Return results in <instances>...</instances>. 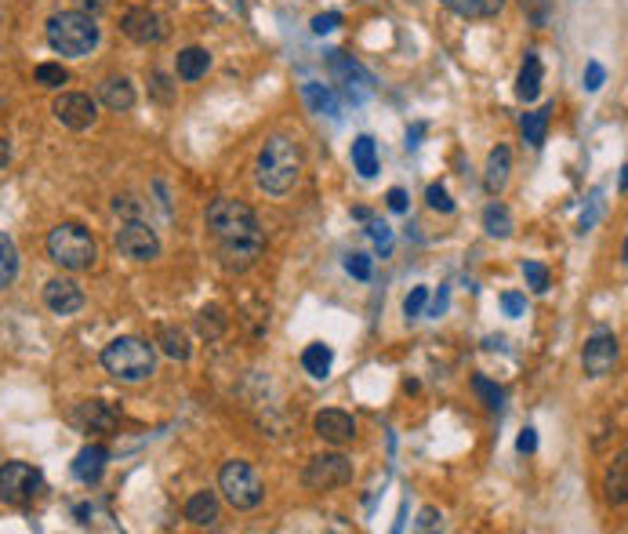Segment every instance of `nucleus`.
Segmentation results:
<instances>
[{
	"instance_id": "nucleus-8",
	"label": "nucleus",
	"mask_w": 628,
	"mask_h": 534,
	"mask_svg": "<svg viewBox=\"0 0 628 534\" xmlns=\"http://www.w3.org/2000/svg\"><path fill=\"white\" fill-rule=\"evenodd\" d=\"M113 243L128 262H157L160 258V236L146 218H120Z\"/></svg>"
},
{
	"instance_id": "nucleus-21",
	"label": "nucleus",
	"mask_w": 628,
	"mask_h": 534,
	"mask_svg": "<svg viewBox=\"0 0 628 534\" xmlns=\"http://www.w3.org/2000/svg\"><path fill=\"white\" fill-rule=\"evenodd\" d=\"M218 516H222V509H218V494H214V491H196V494L186 501V520H189L193 527H214Z\"/></svg>"
},
{
	"instance_id": "nucleus-19",
	"label": "nucleus",
	"mask_w": 628,
	"mask_h": 534,
	"mask_svg": "<svg viewBox=\"0 0 628 534\" xmlns=\"http://www.w3.org/2000/svg\"><path fill=\"white\" fill-rule=\"evenodd\" d=\"M77 422L91 433H109V429H117V411L106 400H84V404H77Z\"/></svg>"
},
{
	"instance_id": "nucleus-34",
	"label": "nucleus",
	"mask_w": 628,
	"mask_h": 534,
	"mask_svg": "<svg viewBox=\"0 0 628 534\" xmlns=\"http://www.w3.org/2000/svg\"><path fill=\"white\" fill-rule=\"evenodd\" d=\"M523 277H527V288H530L534 295H545L548 284H552V273L545 270L541 262H523Z\"/></svg>"
},
{
	"instance_id": "nucleus-36",
	"label": "nucleus",
	"mask_w": 628,
	"mask_h": 534,
	"mask_svg": "<svg viewBox=\"0 0 628 534\" xmlns=\"http://www.w3.org/2000/svg\"><path fill=\"white\" fill-rule=\"evenodd\" d=\"M472 389L480 393V400H483L490 411H498V407H501V389H498V386H494L487 375H476V378H472Z\"/></svg>"
},
{
	"instance_id": "nucleus-42",
	"label": "nucleus",
	"mask_w": 628,
	"mask_h": 534,
	"mask_svg": "<svg viewBox=\"0 0 628 534\" xmlns=\"http://www.w3.org/2000/svg\"><path fill=\"white\" fill-rule=\"evenodd\" d=\"M603 81H606V70H603L599 62H588V66H585V91H599Z\"/></svg>"
},
{
	"instance_id": "nucleus-48",
	"label": "nucleus",
	"mask_w": 628,
	"mask_h": 534,
	"mask_svg": "<svg viewBox=\"0 0 628 534\" xmlns=\"http://www.w3.org/2000/svg\"><path fill=\"white\" fill-rule=\"evenodd\" d=\"M443 310H447V288H443V291H440V299L433 302V317H440Z\"/></svg>"
},
{
	"instance_id": "nucleus-25",
	"label": "nucleus",
	"mask_w": 628,
	"mask_h": 534,
	"mask_svg": "<svg viewBox=\"0 0 628 534\" xmlns=\"http://www.w3.org/2000/svg\"><path fill=\"white\" fill-rule=\"evenodd\" d=\"M440 5L458 19H494L505 8V0H440Z\"/></svg>"
},
{
	"instance_id": "nucleus-41",
	"label": "nucleus",
	"mask_w": 628,
	"mask_h": 534,
	"mask_svg": "<svg viewBox=\"0 0 628 534\" xmlns=\"http://www.w3.org/2000/svg\"><path fill=\"white\" fill-rule=\"evenodd\" d=\"M338 26H342V15L338 12H324V15L312 19V33H317V37H324V33H331Z\"/></svg>"
},
{
	"instance_id": "nucleus-6",
	"label": "nucleus",
	"mask_w": 628,
	"mask_h": 534,
	"mask_svg": "<svg viewBox=\"0 0 628 534\" xmlns=\"http://www.w3.org/2000/svg\"><path fill=\"white\" fill-rule=\"evenodd\" d=\"M218 491H222V498L236 512H254L265 501V480H262V472L251 462H240V458H233V462L222 465Z\"/></svg>"
},
{
	"instance_id": "nucleus-37",
	"label": "nucleus",
	"mask_w": 628,
	"mask_h": 534,
	"mask_svg": "<svg viewBox=\"0 0 628 534\" xmlns=\"http://www.w3.org/2000/svg\"><path fill=\"white\" fill-rule=\"evenodd\" d=\"M425 204H429L433 211H440V215H451V211H454V200H451V193H447L440 182H433V186L425 189Z\"/></svg>"
},
{
	"instance_id": "nucleus-4",
	"label": "nucleus",
	"mask_w": 628,
	"mask_h": 534,
	"mask_svg": "<svg viewBox=\"0 0 628 534\" xmlns=\"http://www.w3.org/2000/svg\"><path fill=\"white\" fill-rule=\"evenodd\" d=\"M102 367H106L117 382L138 386V382H149V378L157 375V353H153L149 342L124 335V339H113V342L102 349Z\"/></svg>"
},
{
	"instance_id": "nucleus-40",
	"label": "nucleus",
	"mask_w": 628,
	"mask_h": 534,
	"mask_svg": "<svg viewBox=\"0 0 628 534\" xmlns=\"http://www.w3.org/2000/svg\"><path fill=\"white\" fill-rule=\"evenodd\" d=\"M425 302H429V288H414V291L407 295V302H404V313H407V320L422 317V313H425Z\"/></svg>"
},
{
	"instance_id": "nucleus-13",
	"label": "nucleus",
	"mask_w": 628,
	"mask_h": 534,
	"mask_svg": "<svg viewBox=\"0 0 628 534\" xmlns=\"http://www.w3.org/2000/svg\"><path fill=\"white\" fill-rule=\"evenodd\" d=\"M120 30H124V37H131L135 44H146V48L167 41V23L149 8H128L120 19Z\"/></svg>"
},
{
	"instance_id": "nucleus-14",
	"label": "nucleus",
	"mask_w": 628,
	"mask_h": 534,
	"mask_svg": "<svg viewBox=\"0 0 628 534\" xmlns=\"http://www.w3.org/2000/svg\"><path fill=\"white\" fill-rule=\"evenodd\" d=\"M44 306L55 317H73L84 310V288L73 277H55L44 284Z\"/></svg>"
},
{
	"instance_id": "nucleus-16",
	"label": "nucleus",
	"mask_w": 628,
	"mask_h": 534,
	"mask_svg": "<svg viewBox=\"0 0 628 534\" xmlns=\"http://www.w3.org/2000/svg\"><path fill=\"white\" fill-rule=\"evenodd\" d=\"M99 99H102V106L109 113H128V110H135L138 91H135V84L128 77H106L99 84Z\"/></svg>"
},
{
	"instance_id": "nucleus-20",
	"label": "nucleus",
	"mask_w": 628,
	"mask_h": 534,
	"mask_svg": "<svg viewBox=\"0 0 628 534\" xmlns=\"http://www.w3.org/2000/svg\"><path fill=\"white\" fill-rule=\"evenodd\" d=\"M301 102H305L309 113H317V117H338V95L320 81L301 84Z\"/></svg>"
},
{
	"instance_id": "nucleus-28",
	"label": "nucleus",
	"mask_w": 628,
	"mask_h": 534,
	"mask_svg": "<svg viewBox=\"0 0 628 534\" xmlns=\"http://www.w3.org/2000/svg\"><path fill=\"white\" fill-rule=\"evenodd\" d=\"M19 281V247L8 233H0V291Z\"/></svg>"
},
{
	"instance_id": "nucleus-7",
	"label": "nucleus",
	"mask_w": 628,
	"mask_h": 534,
	"mask_svg": "<svg viewBox=\"0 0 628 534\" xmlns=\"http://www.w3.org/2000/svg\"><path fill=\"white\" fill-rule=\"evenodd\" d=\"M44 487V476L37 465L30 462H5L0 465V505H12L23 509L30 505Z\"/></svg>"
},
{
	"instance_id": "nucleus-3",
	"label": "nucleus",
	"mask_w": 628,
	"mask_h": 534,
	"mask_svg": "<svg viewBox=\"0 0 628 534\" xmlns=\"http://www.w3.org/2000/svg\"><path fill=\"white\" fill-rule=\"evenodd\" d=\"M44 37H48V48L55 55H62V59H88L99 48L102 30H99L95 15H88V12H55L48 19Z\"/></svg>"
},
{
	"instance_id": "nucleus-43",
	"label": "nucleus",
	"mask_w": 628,
	"mask_h": 534,
	"mask_svg": "<svg viewBox=\"0 0 628 534\" xmlns=\"http://www.w3.org/2000/svg\"><path fill=\"white\" fill-rule=\"evenodd\" d=\"M414 527H418V530H440V527H443L440 509H422L418 520H414Z\"/></svg>"
},
{
	"instance_id": "nucleus-49",
	"label": "nucleus",
	"mask_w": 628,
	"mask_h": 534,
	"mask_svg": "<svg viewBox=\"0 0 628 534\" xmlns=\"http://www.w3.org/2000/svg\"><path fill=\"white\" fill-rule=\"evenodd\" d=\"M0 23H5V5H0Z\"/></svg>"
},
{
	"instance_id": "nucleus-22",
	"label": "nucleus",
	"mask_w": 628,
	"mask_h": 534,
	"mask_svg": "<svg viewBox=\"0 0 628 534\" xmlns=\"http://www.w3.org/2000/svg\"><path fill=\"white\" fill-rule=\"evenodd\" d=\"M541 81H545V70H541V59L538 52H527L523 66H519V77H516V95L523 102H534L541 95Z\"/></svg>"
},
{
	"instance_id": "nucleus-39",
	"label": "nucleus",
	"mask_w": 628,
	"mask_h": 534,
	"mask_svg": "<svg viewBox=\"0 0 628 534\" xmlns=\"http://www.w3.org/2000/svg\"><path fill=\"white\" fill-rule=\"evenodd\" d=\"M367 233H371V240L378 243V251H382V258H385V254L393 251V229H389L385 222H371Z\"/></svg>"
},
{
	"instance_id": "nucleus-12",
	"label": "nucleus",
	"mask_w": 628,
	"mask_h": 534,
	"mask_svg": "<svg viewBox=\"0 0 628 534\" xmlns=\"http://www.w3.org/2000/svg\"><path fill=\"white\" fill-rule=\"evenodd\" d=\"M617 357H621V342H617V335H610V331L592 335V339L585 342V349H581L585 375H588V378H606V375L617 367Z\"/></svg>"
},
{
	"instance_id": "nucleus-47",
	"label": "nucleus",
	"mask_w": 628,
	"mask_h": 534,
	"mask_svg": "<svg viewBox=\"0 0 628 534\" xmlns=\"http://www.w3.org/2000/svg\"><path fill=\"white\" fill-rule=\"evenodd\" d=\"M12 164V142L8 138H0V171H5Z\"/></svg>"
},
{
	"instance_id": "nucleus-30",
	"label": "nucleus",
	"mask_w": 628,
	"mask_h": 534,
	"mask_svg": "<svg viewBox=\"0 0 628 534\" xmlns=\"http://www.w3.org/2000/svg\"><path fill=\"white\" fill-rule=\"evenodd\" d=\"M157 346H160V353L171 357V360H189V353H193L189 335H186L182 328H164L160 339H157Z\"/></svg>"
},
{
	"instance_id": "nucleus-38",
	"label": "nucleus",
	"mask_w": 628,
	"mask_h": 534,
	"mask_svg": "<svg viewBox=\"0 0 628 534\" xmlns=\"http://www.w3.org/2000/svg\"><path fill=\"white\" fill-rule=\"evenodd\" d=\"M113 211L120 215V218H146V204L138 200V196H113Z\"/></svg>"
},
{
	"instance_id": "nucleus-2",
	"label": "nucleus",
	"mask_w": 628,
	"mask_h": 534,
	"mask_svg": "<svg viewBox=\"0 0 628 534\" xmlns=\"http://www.w3.org/2000/svg\"><path fill=\"white\" fill-rule=\"evenodd\" d=\"M301 167H305L301 146L290 135H269L258 149V160H254V182L269 196H287L298 186Z\"/></svg>"
},
{
	"instance_id": "nucleus-26",
	"label": "nucleus",
	"mask_w": 628,
	"mask_h": 534,
	"mask_svg": "<svg viewBox=\"0 0 628 534\" xmlns=\"http://www.w3.org/2000/svg\"><path fill=\"white\" fill-rule=\"evenodd\" d=\"M331 364H335V349L324 346V342H312V346L301 353V367H305V375H309V378H317V382H324V378L331 375Z\"/></svg>"
},
{
	"instance_id": "nucleus-5",
	"label": "nucleus",
	"mask_w": 628,
	"mask_h": 534,
	"mask_svg": "<svg viewBox=\"0 0 628 534\" xmlns=\"http://www.w3.org/2000/svg\"><path fill=\"white\" fill-rule=\"evenodd\" d=\"M48 258L66 273H84L99 262V243L81 222H59L48 233Z\"/></svg>"
},
{
	"instance_id": "nucleus-1",
	"label": "nucleus",
	"mask_w": 628,
	"mask_h": 534,
	"mask_svg": "<svg viewBox=\"0 0 628 534\" xmlns=\"http://www.w3.org/2000/svg\"><path fill=\"white\" fill-rule=\"evenodd\" d=\"M207 229L218 243V254H222V265L229 273H243L262 258L265 251V229L254 215L251 204L243 200H233V196H214L207 204Z\"/></svg>"
},
{
	"instance_id": "nucleus-46",
	"label": "nucleus",
	"mask_w": 628,
	"mask_h": 534,
	"mask_svg": "<svg viewBox=\"0 0 628 534\" xmlns=\"http://www.w3.org/2000/svg\"><path fill=\"white\" fill-rule=\"evenodd\" d=\"M516 451H519V454H534V451H538V433H534L530 425H527V429L519 433V440H516Z\"/></svg>"
},
{
	"instance_id": "nucleus-29",
	"label": "nucleus",
	"mask_w": 628,
	"mask_h": 534,
	"mask_svg": "<svg viewBox=\"0 0 628 534\" xmlns=\"http://www.w3.org/2000/svg\"><path fill=\"white\" fill-rule=\"evenodd\" d=\"M353 167L360 171V178H375L378 175V146L371 135H360L353 142Z\"/></svg>"
},
{
	"instance_id": "nucleus-17",
	"label": "nucleus",
	"mask_w": 628,
	"mask_h": 534,
	"mask_svg": "<svg viewBox=\"0 0 628 534\" xmlns=\"http://www.w3.org/2000/svg\"><path fill=\"white\" fill-rule=\"evenodd\" d=\"M512 178V149L509 146H494L490 157H487V171H483V189L490 196H501L505 186Z\"/></svg>"
},
{
	"instance_id": "nucleus-18",
	"label": "nucleus",
	"mask_w": 628,
	"mask_h": 534,
	"mask_svg": "<svg viewBox=\"0 0 628 534\" xmlns=\"http://www.w3.org/2000/svg\"><path fill=\"white\" fill-rule=\"evenodd\" d=\"M106 462H109V451H106L102 443H88V447H81V454L73 458V480L95 487V483L102 480V472H106Z\"/></svg>"
},
{
	"instance_id": "nucleus-23",
	"label": "nucleus",
	"mask_w": 628,
	"mask_h": 534,
	"mask_svg": "<svg viewBox=\"0 0 628 534\" xmlns=\"http://www.w3.org/2000/svg\"><path fill=\"white\" fill-rule=\"evenodd\" d=\"M207 70H211V55H207V48H182L178 59H175V73H178V81H186V84L200 81Z\"/></svg>"
},
{
	"instance_id": "nucleus-44",
	"label": "nucleus",
	"mask_w": 628,
	"mask_h": 534,
	"mask_svg": "<svg viewBox=\"0 0 628 534\" xmlns=\"http://www.w3.org/2000/svg\"><path fill=\"white\" fill-rule=\"evenodd\" d=\"M385 204H389V211H396V215H407V207H411V204H407V193H404L400 186H393V189L385 193Z\"/></svg>"
},
{
	"instance_id": "nucleus-10",
	"label": "nucleus",
	"mask_w": 628,
	"mask_h": 534,
	"mask_svg": "<svg viewBox=\"0 0 628 534\" xmlns=\"http://www.w3.org/2000/svg\"><path fill=\"white\" fill-rule=\"evenodd\" d=\"M353 458H346V454H317L305 469H301V483L309 487V491H335V487H346V483H353Z\"/></svg>"
},
{
	"instance_id": "nucleus-31",
	"label": "nucleus",
	"mask_w": 628,
	"mask_h": 534,
	"mask_svg": "<svg viewBox=\"0 0 628 534\" xmlns=\"http://www.w3.org/2000/svg\"><path fill=\"white\" fill-rule=\"evenodd\" d=\"M548 113H552V106H541V110L523 113V138H527L530 146H545V135H548Z\"/></svg>"
},
{
	"instance_id": "nucleus-15",
	"label": "nucleus",
	"mask_w": 628,
	"mask_h": 534,
	"mask_svg": "<svg viewBox=\"0 0 628 534\" xmlns=\"http://www.w3.org/2000/svg\"><path fill=\"white\" fill-rule=\"evenodd\" d=\"M312 429H317L320 440H328V443H335V447L357 440V418H353L349 411H342V407H328V411H320L317 418H312Z\"/></svg>"
},
{
	"instance_id": "nucleus-32",
	"label": "nucleus",
	"mask_w": 628,
	"mask_h": 534,
	"mask_svg": "<svg viewBox=\"0 0 628 534\" xmlns=\"http://www.w3.org/2000/svg\"><path fill=\"white\" fill-rule=\"evenodd\" d=\"M196 328H200V335H204V339H222V335H225V328H229V320H225V313H222L218 306H207V310H200Z\"/></svg>"
},
{
	"instance_id": "nucleus-24",
	"label": "nucleus",
	"mask_w": 628,
	"mask_h": 534,
	"mask_svg": "<svg viewBox=\"0 0 628 534\" xmlns=\"http://www.w3.org/2000/svg\"><path fill=\"white\" fill-rule=\"evenodd\" d=\"M603 494H606V501L610 505H624V498H628V458H624V451L614 458V465L606 469V476H603Z\"/></svg>"
},
{
	"instance_id": "nucleus-35",
	"label": "nucleus",
	"mask_w": 628,
	"mask_h": 534,
	"mask_svg": "<svg viewBox=\"0 0 628 534\" xmlns=\"http://www.w3.org/2000/svg\"><path fill=\"white\" fill-rule=\"evenodd\" d=\"M346 273H349V277H357V281H371V273H375V258H371V254H364V251L346 254Z\"/></svg>"
},
{
	"instance_id": "nucleus-33",
	"label": "nucleus",
	"mask_w": 628,
	"mask_h": 534,
	"mask_svg": "<svg viewBox=\"0 0 628 534\" xmlns=\"http://www.w3.org/2000/svg\"><path fill=\"white\" fill-rule=\"evenodd\" d=\"M33 81L41 84V88H62V84H70V70L62 66V62H41L37 70H33Z\"/></svg>"
},
{
	"instance_id": "nucleus-45",
	"label": "nucleus",
	"mask_w": 628,
	"mask_h": 534,
	"mask_svg": "<svg viewBox=\"0 0 628 534\" xmlns=\"http://www.w3.org/2000/svg\"><path fill=\"white\" fill-rule=\"evenodd\" d=\"M501 306H505V313H509V317H523L527 299H523L519 291H509V295H501Z\"/></svg>"
},
{
	"instance_id": "nucleus-9",
	"label": "nucleus",
	"mask_w": 628,
	"mask_h": 534,
	"mask_svg": "<svg viewBox=\"0 0 628 534\" xmlns=\"http://www.w3.org/2000/svg\"><path fill=\"white\" fill-rule=\"evenodd\" d=\"M328 70H331V77H335V84H338V91L353 102V106H360V102H367L371 95H375V77L360 66V62H353L346 52H331L328 55Z\"/></svg>"
},
{
	"instance_id": "nucleus-11",
	"label": "nucleus",
	"mask_w": 628,
	"mask_h": 534,
	"mask_svg": "<svg viewBox=\"0 0 628 534\" xmlns=\"http://www.w3.org/2000/svg\"><path fill=\"white\" fill-rule=\"evenodd\" d=\"M52 113H55V120H59L62 128H70V131H88V128H95V120H99V102H95L91 95H84V91H62V95L55 99Z\"/></svg>"
},
{
	"instance_id": "nucleus-27",
	"label": "nucleus",
	"mask_w": 628,
	"mask_h": 534,
	"mask_svg": "<svg viewBox=\"0 0 628 534\" xmlns=\"http://www.w3.org/2000/svg\"><path fill=\"white\" fill-rule=\"evenodd\" d=\"M483 229H487V236H494V240H509V236H512V229H516L512 211H509L501 200L487 204V211H483Z\"/></svg>"
}]
</instances>
